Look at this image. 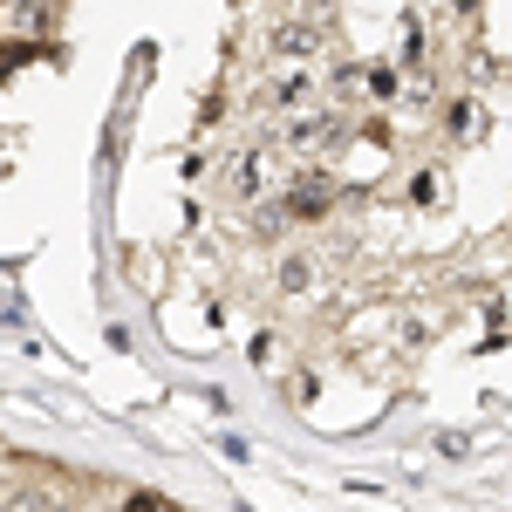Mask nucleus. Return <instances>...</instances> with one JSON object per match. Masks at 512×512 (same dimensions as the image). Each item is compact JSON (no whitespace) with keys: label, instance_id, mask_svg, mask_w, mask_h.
<instances>
[{"label":"nucleus","instance_id":"nucleus-1","mask_svg":"<svg viewBox=\"0 0 512 512\" xmlns=\"http://www.w3.org/2000/svg\"><path fill=\"white\" fill-rule=\"evenodd\" d=\"M287 212H294V219H321V212H328V178H301V185L287 192Z\"/></svg>","mask_w":512,"mask_h":512},{"label":"nucleus","instance_id":"nucleus-3","mask_svg":"<svg viewBox=\"0 0 512 512\" xmlns=\"http://www.w3.org/2000/svg\"><path fill=\"white\" fill-rule=\"evenodd\" d=\"M123 512H178V506H171V499H151V492H130V506H123Z\"/></svg>","mask_w":512,"mask_h":512},{"label":"nucleus","instance_id":"nucleus-2","mask_svg":"<svg viewBox=\"0 0 512 512\" xmlns=\"http://www.w3.org/2000/svg\"><path fill=\"white\" fill-rule=\"evenodd\" d=\"M369 96H376V103H390V96H396V76H390V69H369Z\"/></svg>","mask_w":512,"mask_h":512}]
</instances>
